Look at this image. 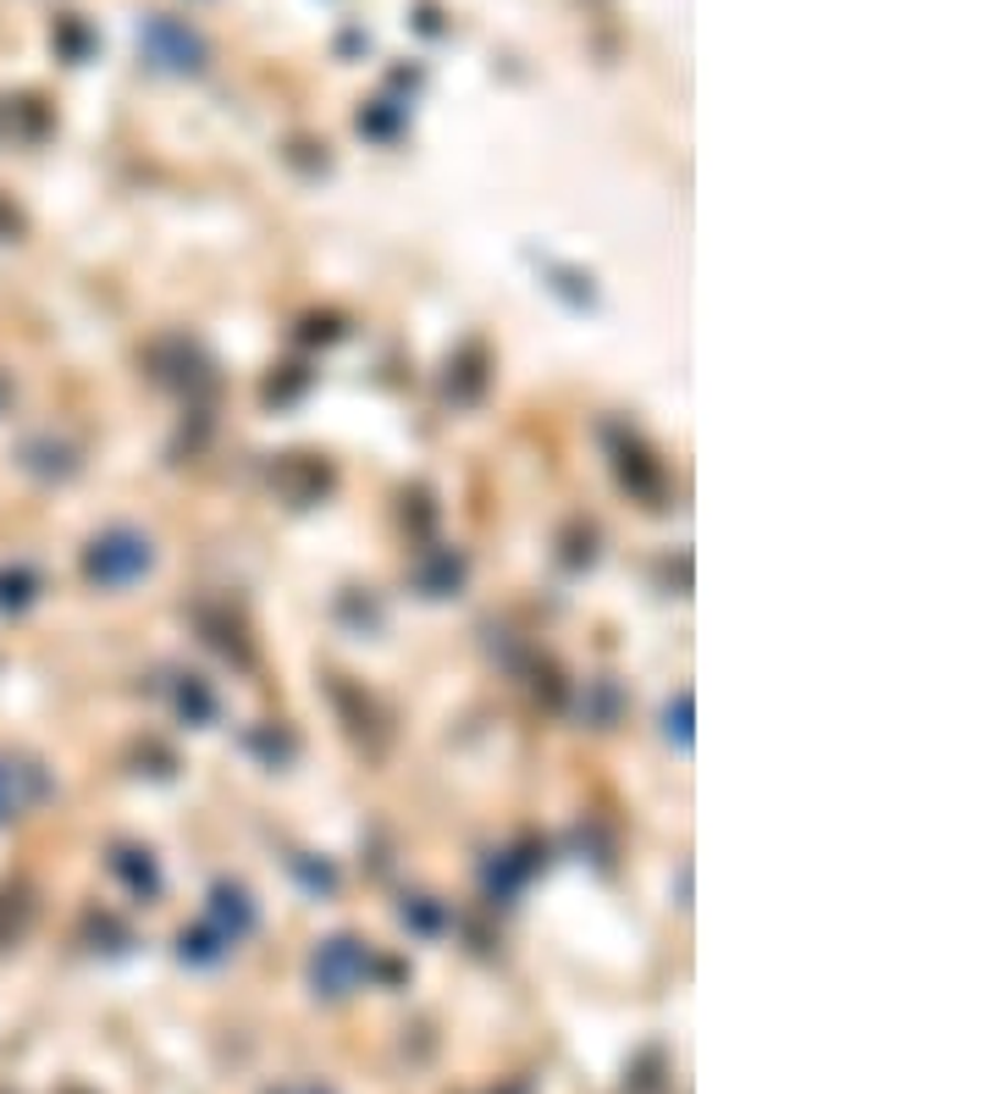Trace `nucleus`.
<instances>
[{"label":"nucleus","instance_id":"f257e3e1","mask_svg":"<svg viewBox=\"0 0 994 1094\" xmlns=\"http://www.w3.org/2000/svg\"><path fill=\"white\" fill-rule=\"evenodd\" d=\"M144 51H150V62H161V67H172V73H194V67L205 62L199 34L183 29V23H172V18H150V23H144Z\"/></svg>","mask_w":994,"mask_h":1094},{"label":"nucleus","instance_id":"f03ea898","mask_svg":"<svg viewBox=\"0 0 994 1094\" xmlns=\"http://www.w3.org/2000/svg\"><path fill=\"white\" fill-rule=\"evenodd\" d=\"M282 1094H326V1088H282Z\"/></svg>","mask_w":994,"mask_h":1094}]
</instances>
